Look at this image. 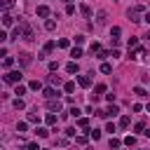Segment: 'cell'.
<instances>
[{"instance_id": "1", "label": "cell", "mask_w": 150, "mask_h": 150, "mask_svg": "<svg viewBox=\"0 0 150 150\" xmlns=\"http://www.w3.org/2000/svg\"><path fill=\"white\" fill-rule=\"evenodd\" d=\"M19 28H21V35H24V40H33V31L26 21H19Z\"/></svg>"}, {"instance_id": "2", "label": "cell", "mask_w": 150, "mask_h": 150, "mask_svg": "<svg viewBox=\"0 0 150 150\" xmlns=\"http://www.w3.org/2000/svg\"><path fill=\"white\" fill-rule=\"evenodd\" d=\"M141 12H143V7H131L127 14H129V19H131V21H141V19H138V16H141Z\"/></svg>"}, {"instance_id": "3", "label": "cell", "mask_w": 150, "mask_h": 150, "mask_svg": "<svg viewBox=\"0 0 150 150\" xmlns=\"http://www.w3.org/2000/svg\"><path fill=\"white\" fill-rule=\"evenodd\" d=\"M19 80H21V73H19V70H12V73H7L5 75V82H19Z\"/></svg>"}, {"instance_id": "4", "label": "cell", "mask_w": 150, "mask_h": 150, "mask_svg": "<svg viewBox=\"0 0 150 150\" xmlns=\"http://www.w3.org/2000/svg\"><path fill=\"white\" fill-rule=\"evenodd\" d=\"M117 112H120V110H117V106H110L108 110H103V117H115Z\"/></svg>"}, {"instance_id": "5", "label": "cell", "mask_w": 150, "mask_h": 150, "mask_svg": "<svg viewBox=\"0 0 150 150\" xmlns=\"http://www.w3.org/2000/svg\"><path fill=\"white\" fill-rule=\"evenodd\" d=\"M78 85H80V87H89V85H91V78H87V75H80V78H78Z\"/></svg>"}, {"instance_id": "6", "label": "cell", "mask_w": 150, "mask_h": 150, "mask_svg": "<svg viewBox=\"0 0 150 150\" xmlns=\"http://www.w3.org/2000/svg\"><path fill=\"white\" fill-rule=\"evenodd\" d=\"M38 16H42V19H47V16H49V7L40 5V7H38Z\"/></svg>"}, {"instance_id": "7", "label": "cell", "mask_w": 150, "mask_h": 150, "mask_svg": "<svg viewBox=\"0 0 150 150\" xmlns=\"http://www.w3.org/2000/svg\"><path fill=\"white\" fill-rule=\"evenodd\" d=\"M66 73H70V75H75V73H78V63H75V61H70V63H66Z\"/></svg>"}, {"instance_id": "8", "label": "cell", "mask_w": 150, "mask_h": 150, "mask_svg": "<svg viewBox=\"0 0 150 150\" xmlns=\"http://www.w3.org/2000/svg\"><path fill=\"white\" fill-rule=\"evenodd\" d=\"M54 96H59V91L52 89V87H47V89H45V99H54Z\"/></svg>"}, {"instance_id": "9", "label": "cell", "mask_w": 150, "mask_h": 150, "mask_svg": "<svg viewBox=\"0 0 150 150\" xmlns=\"http://www.w3.org/2000/svg\"><path fill=\"white\" fill-rule=\"evenodd\" d=\"M12 21H14V19L5 12V14H3V26H5V28H10V26H12Z\"/></svg>"}, {"instance_id": "10", "label": "cell", "mask_w": 150, "mask_h": 150, "mask_svg": "<svg viewBox=\"0 0 150 150\" xmlns=\"http://www.w3.org/2000/svg\"><path fill=\"white\" fill-rule=\"evenodd\" d=\"M47 108H49V110H59V108H61V103H59V101H54V99H49Z\"/></svg>"}, {"instance_id": "11", "label": "cell", "mask_w": 150, "mask_h": 150, "mask_svg": "<svg viewBox=\"0 0 150 150\" xmlns=\"http://www.w3.org/2000/svg\"><path fill=\"white\" fill-rule=\"evenodd\" d=\"M89 136H91L94 141H99V138H101V131H99V129H89Z\"/></svg>"}, {"instance_id": "12", "label": "cell", "mask_w": 150, "mask_h": 150, "mask_svg": "<svg viewBox=\"0 0 150 150\" xmlns=\"http://www.w3.org/2000/svg\"><path fill=\"white\" fill-rule=\"evenodd\" d=\"M70 56H73V59H75V61H78V59H80V56H82V49H80V47H75V49L70 52Z\"/></svg>"}, {"instance_id": "13", "label": "cell", "mask_w": 150, "mask_h": 150, "mask_svg": "<svg viewBox=\"0 0 150 150\" xmlns=\"http://www.w3.org/2000/svg\"><path fill=\"white\" fill-rule=\"evenodd\" d=\"M49 85H56V87H59V85H61V78H59V75H49Z\"/></svg>"}, {"instance_id": "14", "label": "cell", "mask_w": 150, "mask_h": 150, "mask_svg": "<svg viewBox=\"0 0 150 150\" xmlns=\"http://www.w3.org/2000/svg\"><path fill=\"white\" fill-rule=\"evenodd\" d=\"M63 89H66V94H73V91H75V82H66Z\"/></svg>"}, {"instance_id": "15", "label": "cell", "mask_w": 150, "mask_h": 150, "mask_svg": "<svg viewBox=\"0 0 150 150\" xmlns=\"http://www.w3.org/2000/svg\"><path fill=\"white\" fill-rule=\"evenodd\" d=\"M120 145H122V141H120V138H110V148H112V150H117Z\"/></svg>"}, {"instance_id": "16", "label": "cell", "mask_w": 150, "mask_h": 150, "mask_svg": "<svg viewBox=\"0 0 150 150\" xmlns=\"http://www.w3.org/2000/svg\"><path fill=\"white\" fill-rule=\"evenodd\" d=\"M21 66H31V54H21Z\"/></svg>"}, {"instance_id": "17", "label": "cell", "mask_w": 150, "mask_h": 150, "mask_svg": "<svg viewBox=\"0 0 150 150\" xmlns=\"http://www.w3.org/2000/svg\"><path fill=\"white\" fill-rule=\"evenodd\" d=\"M45 28H47V31H54V28H56V21H54V19H47V24H45Z\"/></svg>"}, {"instance_id": "18", "label": "cell", "mask_w": 150, "mask_h": 150, "mask_svg": "<svg viewBox=\"0 0 150 150\" xmlns=\"http://www.w3.org/2000/svg\"><path fill=\"white\" fill-rule=\"evenodd\" d=\"M35 134H38V136H40V138H45V136L49 134V131H47L45 127H40V129H35Z\"/></svg>"}, {"instance_id": "19", "label": "cell", "mask_w": 150, "mask_h": 150, "mask_svg": "<svg viewBox=\"0 0 150 150\" xmlns=\"http://www.w3.org/2000/svg\"><path fill=\"white\" fill-rule=\"evenodd\" d=\"M127 45H129V49H134V47H138V40H136V38H129Z\"/></svg>"}, {"instance_id": "20", "label": "cell", "mask_w": 150, "mask_h": 150, "mask_svg": "<svg viewBox=\"0 0 150 150\" xmlns=\"http://www.w3.org/2000/svg\"><path fill=\"white\" fill-rule=\"evenodd\" d=\"M101 73H106V75L112 73V66H110V63H101Z\"/></svg>"}, {"instance_id": "21", "label": "cell", "mask_w": 150, "mask_h": 150, "mask_svg": "<svg viewBox=\"0 0 150 150\" xmlns=\"http://www.w3.org/2000/svg\"><path fill=\"white\" fill-rule=\"evenodd\" d=\"M129 122H131L129 115H122V117H120V127H129Z\"/></svg>"}, {"instance_id": "22", "label": "cell", "mask_w": 150, "mask_h": 150, "mask_svg": "<svg viewBox=\"0 0 150 150\" xmlns=\"http://www.w3.org/2000/svg\"><path fill=\"white\" fill-rule=\"evenodd\" d=\"M26 129H28V124H26V122H19V124H16V131H19V134H24Z\"/></svg>"}, {"instance_id": "23", "label": "cell", "mask_w": 150, "mask_h": 150, "mask_svg": "<svg viewBox=\"0 0 150 150\" xmlns=\"http://www.w3.org/2000/svg\"><path fill=\"white\" fill-rule=\"evenodd\" d=\"M134 94H136V96H148L143 87H134Z\"/></svg>"}, {"instance_id": "24", "label": "cell", "mask_w": 150, "mask_h": 150, "mask_svg": "<svg viewBox=\"0 0 150 150\" xmlns=\"http://www.w3.org/2000/svg\"><path fill=\"white\" fill-rule=\"evenodd\" d=\"M45 122H47V124H56V115H52V112H49V115L45 117Z\"/></svg>"}, {"instance_id": "25", "label": "cell", "mask_w": 150, "mask_h": 150, "mask_svg": "<svg viewBox=\"0 0 150 150\" xmlns=\"http://www.w3.org/2000/svg\"><path fill=\"white\" fill-rule=\"evenodd\" d=\"M80 12H82L85 16H89V14H91V10H89V5H80Z\"/></svg>"}, {"instance_id": "26", "label": "cell", "mask_w": 150, "mask_h": 150, "mask_svg": "<svg viewBox=\"0 0 150 150\" xmlns=\"http://www.w3.org/2000/svg\"><path fill=\"white\" fill-rule=\"evenodd\" d=\"M14 108H16V110H21V108H24V101H21V96H19V99H14Z\"/></svg>"}, {"instance_id": "27", "label": "cell", "mask_w": 150, "mask_h": 150, "mask_svg": "<svg viewBox=\"0 0 150 150\" xmlns=\"http://www.w3.org/2000/svg\"><path fill=\"white\" fill-rule=\"evenodd\" d=\"M12 63H14V59H12V56H5V61H3V66H5V68H10Z\"/></svg>"}, {"instance_id": "28", "label": "cell", "mask_w": 150, "mask_h": 150, "mask_svg": "<svg viewBox=\"0 0 150 150\" xmlns=\"http://www.w3.org/2000/svg\"><path fill=\"white\" fill-rule=\"evenodd\" d=\"M120 33H122V31H120V28H117V26H112V28H110V35H112V38H117V35H120Z\"/></svg>"}, {"instance_id": "29", "label": "cell", "mask_w": 150, "mask_h": 150, "mask_svg": "<svg viewBox=\"0 0 150 150\" xmlns=\"http://www.w3.org/2000/svg\"><path fill=\"white\" fill-rule=\"evenodd\" d=\"M134 143H136L134 136H127V138H124V145H134Z\"/></svg>"}, {"instance_id": "30", "label": "cell", "mask_w": 150, "mask_h": 150, "mask_svg": "<svg viewBox=\"0 0 150 150\" xmlns=\"http://www.w3.org/2000/svg\"><path fill=\"white\" fill-rule=\"evenodd\" d=\"M31 89H35V91H38V89H42V85L38 82V80H33V82H31Z\"/></svg>"}, {"instance_id": "31", "label": "cell", "mask_w": 150, "mask_h": 150, "mask_svg": "<svg viewBox=\"0 0 150 150\" xmlns=\"http://www.w3.org/2000/svg\"><path fill=\"white\" fill-rule=\"evenodd\" d=\"M106 131H110V134H115V124H112V122H108V124H106Z\"/></svg>"}, {"instance_id": "32", "label": "cell", "mask_w": 150, "mask_h": 150, "mask_svg": "<svg viewBox=\"0 0 150 150\" xmlns=\"http://www.w3.org/2000/svg\"><path fill=\"white\" fill-rule=\"evenodd\" d=\"M99 24H106V12H99V19H96Z\"/></svg>"}, {"instance_id": "33", "label": "cell", "mask_w": 150, "mask_h": 150, "mask_svg": "<svg viewBox=\"0 0 150 150\" xmlns=\"http://www.w3.org/2000/svg\"><path fill=\"white\" fill-rule=\"evenodd\" d=\"M54 47H56V45H54V42H52V40H49V42H47V45H45V52H52V49H54Z\"/></svg>"}, {"instance_id": "34", "label": "cell", "mask_w": 150, "mask_h": 150, "mask_svg": "<svg viewBox=\"0 0 150 150\" xmlns=\"http://www.w3.org/2000/svg\"><path fill=\"white\" fill-rule=\"evenodd\" d=\"M87 124H89V120H87V117H82V120H78V127H87Z\"/></svg>"}, {"instance_id": "35", "label": "cell", "mask_w": 150, "mask_h": 150, "mask_svg": "<svg viewBox=\"0 0 150 150\" xmlns=\"http://www.w3.org/2000/svg\"><path fill=\"white\" fill-rule=\"evenodd\" d=\"M14 94H19V96H21V94H26V87H21V85H19V87H16V91H14Z\"/></svg>"}, {"instance_id": "36", "label": "cell", "mask_w": 150, "mask_h": 150, "mask_svg": "<svg viewBox=\"0 0 150 150\" xmlns=\"http://www.w3.org/2000/svg\"><path fill=\"white\" fill-rule=\"evenodd\" d=\"M28 122H40V117H38V115H33V112H31V115H28Z\"/></svg>"}, {"instance_id": "37", "label": "cell", "mask_w": 150, "mask_h": 150, "mask_svg": "<svg viewBox=\"0 0 150 150\" xmlns=\"http://www.w3.org/2000/svg\"><path fill=\"white\" fill-rule=\"evenodd\" d=\"M75 141H78L80 145H85V143H87V138H85V136H75Z\"/></svg>"}, {"instance_id": "38", "label": "cell", "mask_w": 150, "mask_h": 150, "mask_svg": "<svg viewBox=\"0 0 150 150\" xmlns=\"http://www.w3.org/2000/svg\"><path fill=\"white\" fill-rule=\"evenodd\" d=\"M26 150H40V148H38V143H28V145H26Z\"/></svg>"}, {"instance_id": "39", "label": "cell", "mask_w": 150, "mask_h": 150, "mask_svg": "<svg viewBox=\"0 0 150 150\" xmlns=\"http://www.w3.org/2000/svg\"><path fill=\"white\" fill-rule=\"evenodd\" d=\"M106 91V85H96V94H103Z\"/></svg>"}, {"instance_id": "40", "label": "cell", "mask_w": 150, "mask_h": 150, "mask_svg": "<svg viewBox=\"0 0 150 150\" xmlns=\"http://www.w3.org/2000/svg\"><path fill=\"white\" fill-rule=\"evenodd\" d=\"M134 129H136V131H143V129H145V124H143V122H136V127H134Z\"/></svg>"}, {"instance_id": "41", "label": "cell", "mask_w": 150, "mask_h": 150, "mask_svg": "<svg viewBox=\"0 0 150 150\" xmlns=\"http://www.w3.org/2000/svg\"><path fill=\"white\" fill-rule=\"evenodd\" d=\"M145 21H148V24H150V12H148V14H145Z\"/></svg>"}, {"instance_id": "42", "label": "cell", "mask_w": 150, "mask_h": 150, "mask_svg": "<svg viewBox=\"0 0 150 150\" xmlns=\"http://www.w3.org/2000/svg\"><path fill=\"white\" fill-rule=\"evenodd\" d=\"M148 112H150V106H148Z\"/></svg>"}]
</instances>
